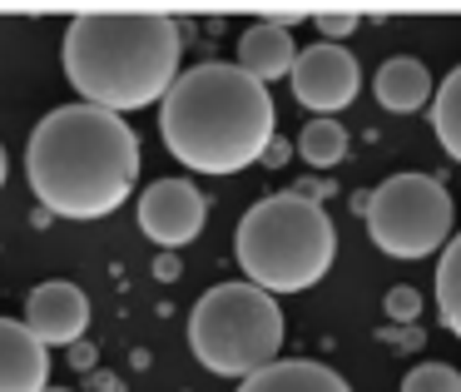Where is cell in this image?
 Masks as SVG:
<instances>
[{"label": "cell", "mask_w": 461, "mask_h": 392, "mask_svg": "<svg viewBox=\"0 0 461 392\" xmlns=\"http://www.w3.org/2000/svg\"><path fill=\"white\" fill-rule=\"evenodd\" d=\"M288 194H298V199H308V204H322L332 194V184H322V179H303V184H293Z\"/></svg>", "instance_id": "20"}, {"label": "cell", "mask_w": 461, "mask_h": 392, "mask_svg": "<svg viewBox=\"0 0 461 392\" xmlns=\"http://www.w3.org/2000/svg\"><path fill=\"white\" fill-rule=\"evenodd\" d=\"M5 169H11V164H5V150H0V184H5Z\"/></svg>", "instance_id": "23"}, {"label": "cell", "mask_w": 461, "mask_h": 392, "mask_svg": "<svg viewBox=\"0 0 461 392\" xmlns=\"http://www.w3.org/2000/svg\"><path fill=\"white\" fill-rule=\"evenodd\" d=\"M21 323L31 328L35 342H45V348H70V342H80L85 328H90V298H85V288H75V283L50 278L25 298Z\"/></svg>", "instance_id": "9"}, {"label": "cell", "mask_w": 461, "mask_h": 392, "mask_svg": "<svg viewBox=\"0 0 461 392\" xmlns=\"http://www.w3.org/2000/svg\"><path fill=\"white\" fill-rule=\"evenodd\" d=\"M437 313L451 333L461 338V233H451L437 263Z\"/></svg>", "instance_id": "16"}, {"label": "cell", "mask_w": 461, "mask_h": 392, "mask_svg": "<svg viewBox=\"0 0 461 392\" xmlns=\"http://www.w3.org/2000/svg\"><path fill=\"white\" fill-rule=\"evenodd\" d=\"M45 392H70V387H45Z\"/></svg>", "instance_id": "24"}, {"label": "cell", "mask_w": 461, "mask_h": 392, "mask_svg": "<svg viewBox=\"0 0 461 392\" xmlns=\"http://www.w3.org/2000/svg\"><path fill=\"white\" fill-rule=\"evenodd\" d=\"M293 60H298V45H293V35L278 31V25L253 21L249 31L239 35V70L253 75L258 85L283 80V75L293 70Z\"/></svg>", "instance_id": "11"}, {"label": "cell", "mask_w": 461, "mask_h": 392, "mask_svg": "<svg viewBox=\"0 0 461 392\" xmlns=\"http://www.w3.org/2000/svg\"><path fill=\"white\" fill-rule=\"evenodd\" d=\"M189 348L213 378H253L278 362L283 308L253 283H213L189 313Z\"/></svg>", "instance_id": "5"}, {"label": "cell", "mask_w": 461, "mask_h": 392, "mask_svg": "<svg viewBox=\"0 0 461 392\" xmlns=\"http://www.w3.org/2000/svg\"><path fill=\"white\" fill-rule=\"evenodd\" d=\"M203 219H209V199H203L199 184H189V179H154L149 189L140 194V229L149 233L164 253L199 239Z\"/></svg>", "instance_id": "8"}, {"label": "cell", "mask_w": 461, "mask_h": 392, "mask_svg": "<svg viewBox=\"0 0 461 392\" xmlns=\"http://www.w3.org/2000/svg\"><path fill=\"white\" fill-rule=\"evenodd\" d=\"M372 90H377V105L392 114H411L431 100V70L411 55H392L377 75H372Z\"/></svg>", "instance_id": "13"}, {"label": "cell", "mask_w": 461, "mask_h": 392, "mask_svg": "<svg viewBox=\"0 0 461 392\" xmlns=\"http://www.w3.org/2000/svg\"><path fill=\"white\" fill-rule=\"evenodd\" d=\"M273 95L239 65H194L164 90L159 140L194 174H239L263 160L273 140Z\"/></svg>", "instance_id": "2"}, {"label": "cell", "mask_w": 461, "mask_h": 392, "mask_svg": "<svg viewBox=\"0 0 461 392\" xmlns=\"http://www.w3.org/2000/svg\"><path fill=\"white\" fill-rule=\"evenodd\" d=\"M288 154H293V150L278 140V134H273V140H268V150H263V164H268V169H278V164H288Z\"/></svg>", "instance_id": "22"}, {"label": "cell", "mask_w": 461, "mask_h": 392, "mask_svg": "<svg viewBox=\"0 0 461 392\" xmlns=\"http://www.w3.org/2000/svg\"><path fill=\"white\" fill-rule=\"evenodd\" d=\"M184 35L174 15L154 11H90L65 25V80L80 90V105L130 114L159 105L179 80Z\"/></svg>", "instance_id": "3"}, {"label": "cell", "mask_w": 461, "mask_h": 392, "mask_svg": "<svg viewBox=\"0 0 461 392\" xmlns=\"http://www.w3.org/2000/svg\"><path fill=\"white\" fill-rule=\"evenodd\" d=\"M402 392H461V372L451 362H421L402 378Z\"/></svg>", "instance_id": "17"}, {"label": "cell", "mask_w": 461, "mask_h": 392, "mask_svg": "<svg viewBox=\"0 0 461 392\" xmlns=\"http://www.w3.org/2000/svg\"><path fill=\"white\" fill-rule=\"evenodd\" d=\"M239 392H352L328 362H308V358H278L268 368H258L253 378L239 382Z\"/></svg>", "instance_id": "12"}, {"label": "cell", "mask_w": 461, "mask_h": 392, "mask_svg": "<svg viewBox=\"0 0 461 392\" xmlns=\"http://www.w3.org/2000/svg\"><path fill=\"white\" fill-rule=\"evenodd\" d=\"M382 313H387L392 323H417L421 293H417V288H387V298H382Z\"/></svg>", "instance_id": "18"}, {"label": "cell", "mask_w": 461, "mask_h": 392, "mask_svg": "<svg viewBox=\"0 0 461 392\" xmlns=\"http://www.w3.org/2000/svg\"><path fill=\"white\" fill-rule=\"evenodd\" d=\"M184 273V263L174 259V253H159V263H154V278H164V283H174Z\"/></svg>", "instance_id": "21"}, {"label": "cell", "mask_w": 461, "mask_h": 392, "mask_svg": "<svg viewBox=\"0 0 461 392\" xmlns=\"http://www.w3.org/2000/svg\"><path fill=\"white\" fill-rule=\"evenodd\" d=\"M233 253H239V269L249 273L243 283L273 293V298L303 293L332 269L338 229L322 204H308L298 194H268L239 219Z\"/></svg>", "instance_id": "4"}, {"label": "cell", "mask_w": 461, "mask_h": 392, "mask_svg": "<svg viewBox=\"0 0 461 392\" xmlns=\"http://www.w3.org/2000/svg\"><path fill=\"white\" fill-rule=\"evenodd\" d=\"M25 174L35 199L60 219H104L134 194L140 134L124 114L60 105L31 130Z\"/></svg>", "instance_id": "1"}, {"label": "cell", "mask_w": 461, "mask_h": 392, "mask_svg": "<svg viewBox=\"0 0 461 392\" xmlns=\"http://www.w3.org/2000/svg\"><path fill=\"white\" fill-rule=\"evenodd\" d=\"M298 154L312 164V169H332V164L348 160V130L342 120H308L298 134Z\"/></svg>", "instance_id": "15"}, {"label": "cell", "mask_w": 461, "mask_h": 392, "mask_svg": "<svg viewBox=\"0 0 461 392\" xmlns=\"http://www.w3.org/2000/svg\"><path fill=\"white\" fill-rule=\"evenodd\" d=\"M50 387V352L15 318H0V392H45Z\"/></svg>", "instance_id": "10"}, {"label": "cell", "mask_w": 461, "mask_h": 392, "mask_svg": "<svg viewBox=\"0 0 461 392\" xmlns=\"http://www.w3.org/2000/svg\"><path fill=\"white\" fill-rule=\"evenodd\" d=\"M362 219H367V233L382 253L411 263V259L447 249L451 223H456V204L431 174H392L387 184H377L367 194Z\"/></svg>", "instance_id": "6"}, {"label": "cell", "mask_w": 461, "mask_h": 392, "mask_svg": "<svg viewBox=\"0 0 461 392\" xmlns=\"http://www.w3.org/2000/svg\"><path fill=\"white\" fill-rule=\"evenodd\" d=\"M431 130H437V144L461 164V65L441 80V90L431 95Z\"/></svg>", "instance_id": "14"}, {"label": "cell", "mask_w": 461, "mask_h": 392, "mask_svg": "<svg viewBox=\"0 0 461 392\" xmlns=\"http://www.w3.org/2000/svg\"><path fill=\"white\" fill-rule=\"evenodd\" d=\"M312 21H318V31H322V35H328V45H338L342 35H352V31H357V21H362V15H357V11H318Z\"/></svg>", "instance_id": "19"}, {"label": "cell", "mask_w": 461, "mask_h": 392, "mask_svg": "<svg viewBox=\"0 0 461 392\" xmlns=\"http://www.w3.org/2000/svg\"><path fill=\"white\" fill-rule=\"evenodd\" d=\"M288 80H293V100H298L303 110H312L318 120H332L338 110H348L362 90L357 55L342 50V45H328V41L298 50Z\"/></svg>", "instance_id": "7"}]
</instances>
